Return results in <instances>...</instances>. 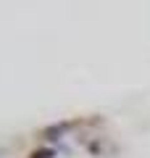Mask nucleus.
I'll return each mask as SVG.
<instances>
[{"instance_id":"nucleus-1","label":"nucleus","mask_w":150,"mask_h":158,"mask_svg":"<svg viewBox=\"0 0 150 158\" xmlns=\"http://www.w3.org/2000/svg\"><path fill=\"white\" fill-rule=\"evenodd\" d=\"M71 127H74V121H61V124H53V127H48V129L42 132V137L53 142V140H58V137H63Z\"/></svg>"},{"instance_id":"nucleus-2","label":"nucleus","mask_w":150,"mask_h":158,"mask_svg":"<svg viewBox=\"0 0 150 158\" xmlns=\"http://www.w3.org/2000/svg\"><path fill=\"white\" fill-rule=\"evenodd\" d=\"M56 156H58L56 148H40V150H34L29 158H56Z\"/></svg>"}]
</instances>
